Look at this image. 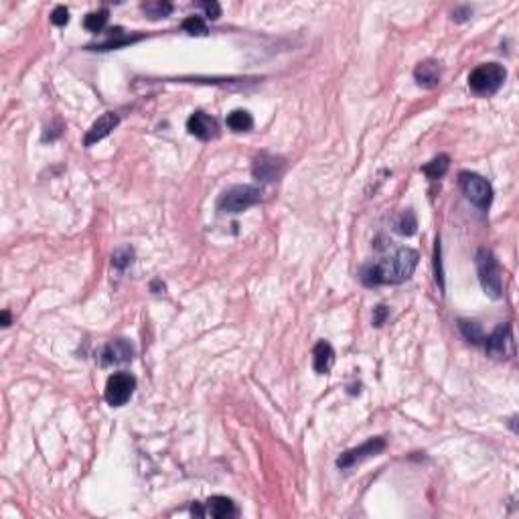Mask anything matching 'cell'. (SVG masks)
I'll return each mask as SVG.
<instances>
[{
  "label": "cell",
  "mask_w": 519,
  "mask_h": 519,
  "mask_svg": "<svg viewBox=\"0 0 519 519\" xmlns=\"http://www.w3.org/2000/svg\"><path fill=\"white\" fill-rule=\"evenodd\" d=\"M418 252L410 248H400L391 256L367 264L359 272V280L367 286H382V284H402L408 278H412L416 266H418Z\"/></svg>",
  "instance_id": "obj_1"
},
{
  "label": "cell",
  "mask_w": 519,
  "mask_h": 519,
  "mask_svg": "<svg viewBox=\"0 0 519 519\" xmlns=\"http://www.w3.org/2000/svg\"><path fill=\"white\" fill-rule=\"evenodd\" d=\"M475 264L485 295L495 299V301L501 299L503 297V280H501V266L495 258V254L491 250H487V248H481L476 252Z\"/></svg>",
  "instance_id": "obj_2"
},
{
  "label": "cell",
  "mask_w": 519,
  "mask_h": 519,
  "mask_svg": "<svg viewBox=\"0 0 519 519\" xmlns=\"http://www.w3.org/2000/svg\"><path fill=\"white\" fill-rule=\"evenodd\" d=\"M262 199V189L256 185H235L221 193L217 207L223 214H242Z\"/></svg>",
  "instance_id": "obj_3"
},
{
  "label": "cell",
  "mask_w": 519,
  "mask_h": 519,
  "mask_svg": "<svg viewBox=\"0 0 519 519\" xmlns=\"http://www.w3.org/2000/svg\"><path fill=\"white\" fill-rule=\"evenodd\" d=\"M507 78V69L499 63H483L475 67L469 76V87L476 95L497 93Z\"/></svg>",
  "instance_id": "obj_4"
},
{
  "label": "cell",
  "mask_w": 519,
  "mask_h": 519,
  "mask_svg": "<svg viewBox=\"0 0 519 519\" xmlns=\"http://www.w3.org/2000/svg\"><path fill=\"white\" fill-rule=\"evenodd\" d=\"M459 187L463 191V195L478 209H489L491 201H493V187L491 183L481 176V174L471 173V171H463L459 173Z\"/></svg>",
  "instance_id": "obj_5"
},
{
  "label": "cell",
  "mask_w": 519,
  "mask_h": 519,
  "mask_svg": "<svg viewBox=\"0 0 519 519\" xmlns=\"http://www.w3.org/2000/svg\"><path fill=\"white\" fill-rule=\"evenodd\" d=\"M134 389H136V378L132 373H126V371H118V373H112L108 378L104 397L112 408H120L132 397Z\"/></svg>",
  "instance_id": "obj_6"
},
{
  "label": "cell",
  "mask_w": 519,
  "mask_h": 519,
  "mask_svg": "<svg viewBox=\"0 0 519 519\" xmlns=\"http://www.w3.org/2000/svg\"><path fill=\"white\" fill-rule=\"evenodd\" d=\"M483 347H485V351H487L491 357H497V359H509V357H514V353H516L514 327H511L509 323L499 325L491 335L485 337Z\"/></svg>",
  "instance_id": "obj_7"
},
{
  "label": "cell",
  "mask_w": 519,
  "mask_h": 519,
  "mask_svg": "<svg viewBox=\"0 0 519 519\" xmlns=\"http://www.w3.org/2000/svg\"><path fill=\"white\" fill-rule=\"evenodd\" d=\"M384 450H386V438H384V436L369 438V440H367V442H363L361 446L351 448V450L343 452V454L337 459V467L345 471V469L355 467L357 463H361V461L369 459V457H378V454H380V452H384Z\"/></svg>",
  "instance_id": "obj_8"
},
{
  "label": "cell",
  "mask_w": 519,
  "mask_h": 519,
  "mask_svg": "<svg viewBox=\"0 0 519 519\" xmlns=\"http://www.w3.org/2000/svg\"><path fill=\"white\" fill-rule=\"evenodd\" d=\"M284 169H286L284 159L276 157V154H270V152H260V154H256L254 163H252V174L258 181H264V183L278 181L284 174Z\"/></svg>",
  "instance_id": "obj_9"
},
{
  "label": "cell",
  "mask_w": 519,
  "mask_h": 519,
  "mask_svg": "<svg viewBox=\"0 0 519 519\" xmlns=\"http://www.w3.org/2000/svg\"><path fill=\"white\" fill-rule=\"evenodd\" d=\"M134 357V347L126 339H114L100 351V365L110 367V365H122L128 363Z\"/></svg>",
  "instance_id": "obj_10"
},
{
  "label": "cell",
  "mask_w": 519,
  "mask_h": 519,
  "mask_svg": "<svg viewBox=\"0 0 519 519\" xmlns=\"http://www.w3.org/2000/svg\"><path fill=\"white\" fill-rule=\"evenodd\" d=\"M187 130H189L191 136L207 142V140H211V138L217 136V122L216 118H211L205 112H195L187 120Z\"/></svg>",
  "instance_id": "obj_11"
},
{
  "label": "cell",
  "mask_w": 519,
  "mask_h": 519,
  "mask_svg": "<svg viewBox=\"0 0 519 519\" xmlns=\"http://www.w3.org/2000/svg\"><path fill=\"white\" fill-rule=\"evenodd\" d=\"M118 122H120V116H118L116 112H106L104 116H100V118L91 124V128L87 130L86 138H84V144H86V146L97 144L100 140H104L112 130L118 126Z\"/></svg>",
  "instance_id": "obj_12"
},
{
  "label": "cell",
  "mask_w": 519,
  "mask_h": 519,
  "mask_svg": "<svg viewBox=\"0 0 519 519\" xmlns=\"http://www.w3.org/2000/svg\"><path fill=\"white\" fill-rule=\"evenodd\" d=\"M414 80L416 84L424 89H434V87L440 86V80H442V67L438 61L434 59H426L422 63L416 65L414 69Z\"/></svg>",
  "instance_id": "obj_13"
},
{
  "label": "cell",
  "mask_w": 519,
  "mask_h": 519,
  "mask_svg": "<svg viewBox=\"0 0 519 519\" xmlns=\"http://www.w3.org/2000/svg\"><path fill=\"white\" fill-rule=\"evenodd\" d=\"M203 507V518H214V519H227L238 516L235 503L229 497L223 495H214L207 499V503H201Z\"/></svg>",
  "instance_id": "obj_14"
},
{
  "label": "cell",
  "mask_w": 519,
  "mask_h": 519,
  "mask_svg": "<svg viewBox=\"0 0 519 519\" xmlns=\"http://www.w3.org/2000/svg\"><path fill=\"white\" fill-rule=\"evenodd\" d=\"M335 365V349L327 341H319L312 349V367L319 376H327Z\"/></svg>",
  "instance_id": "obj_15"
},
{
  "label": "cell",
  "mask_w": 519,
  "mask_h": 519,
  "mask_svg": "<svg viewBox=\"0 0 519 519\" xmlns=\"http://www.w3.org/2000/svg\"><path fill=\"white\" fill-rule=\"evenodd\" d=\"M110 33H112V35H110L104 43L91 45V47H87V49H93V51H112V49H120V47H126V45H132L136 43V41H140V39H144V35H122V29H120V27L112 29Z\"/></svg>",
  "instance_id": "obj_16"
},
{
  "label": "cell",
  "mask_w": 519,
  "mask_h": 519,
  "mask_svg": "<svg viewBox=\"0 0 519 519\" xmlns=\"http://www.w3.org/2000/svg\"><path fill=\"white\" fill-rule=\"evenodd\" d=\"M225 124L233 132H250L254 128V118H252V114L248 110H233V112L227 114Z\"/></svg>",
  "instance_id": "obj_17"
},
{
  "label": "cell",
  "mask_w": 519,
  "mask_h": 519,
  "mask_svg": "<svg viewBox=\"0 0 519 519\" xmlns=\"http://www.w3.org/2000/svg\"><path fill=\"white\" fill-rule=\"evenodd\" d=\"M448 169H450V157L448 154H438L430 163H426L422 167V173L426 174L430 181H440L444 174L448 173Z\"/></svg>",
  "instance_id": "obj_18"
},
{
  "label": "cell",
  "mask_w": 519,
  "mask_h": 519,
  "mask_svg": "<svg viewBox=\"0 0 519 519\" xmlns=\"http://www.w3.org/2000/svg\"><path fill=\"white\" fill-rule=\"evenodd\" d=\"M393 229L400 233V235H414L416 229H418V219H416V214L412 209H406L402 211L395 223H393Z\"/></svg>",
  "instance_id": "obj_19"
},
{
  "label": "cell",
  "mask_w": 519,
  "mask_h": 519,
  "mask_svg": "<svg viewBox=\"0 0 519 519\" xmlns=\"http://www.w3.org/2000/svg\"><path fill=\"white\" fill-rule=\"evenodd\" d=\"M459 329L463 333V337L473 343V345H483L485 341V333L481 329V325H476L473 321H467V319H459Z\"/></svg>",
  "instance_id": "obj_20"
},
{
  "label": "cell",
  "mask_w": 519,
  "mask_h": 519,
  "mask_svg": "<svg viewBox=\"0 0 519 519\" xmlns=\"http://www.w3.org/2000/svg\"><path fill=\"white\" fill-rule=\"evenodd\" d=\"M140 8L150 16V19H165L173 12V4L165 0H154V2H142Z\"/></svg>",
  "instance_id": "obj_21"
},
{
  "label": "cell",
  "mask_w": 519,
  "mask_h": 519,
  "mask_svg": "<svg viewBox=\"0 0 519 519\" xmlns=\"http://www.w3.org/2000/svg\"><path fill=\"white\" fill-rule=\"evenodd\" d=\"M181 27H183V31H185V33H189V35H193V37H205V35L209 33L205 19H203V16H197V14L187 16V19L183 21V25H181Z\"/></svg>",
  "instance_id": "obj_22"
},
{
  "label": "cell",
  "mask_w": 519,
  "mask_h": 519,
  "mask_svg": "<svg viewBox=\"0 0 519 519\" xmlns=\"http://www.w3.org/2000/svg\"><path fill=\"white\" fill-rule=\"evenodd\" d=\"M108 19H110V10L108 8H100V10L87 14L86 19H84V27H86L87 31H91V33H100L106 27Z\"/></svg>",
  "instance_id": "obj_23"
},
{
  "label": "cell",
  "mask_w": 519,
  "mask_h": 519,
  "mask_svg": "<svg viewBox=\"0 0 519 519\" xmlns=\"http://www.w3.org/2000/svg\"><path fill=\"white\" fill-rule=\"evenodd\" d=\"M132 260H134V250L130 246H124V248H118L112 254V266L116 270H124V268H128L130 264H132Z\"/></svg>",
  "instance_id": "obj_24"
},
{
  "label": "cell",
  "mask_w": 519,
  "mask_h": 519,
  "mask_svg": "<svg viewBox=\"0 0 519 519\" xmlns=\"http://www.w3.org/2000/svg\"><path fill=\"white\" fill-rule=\"evenodd\" d=\"M51 23L57 27H65L69 23V10L65 6H55L51 12Z\"/></svg>",
  "instance_id": "obj_25"
},
{
  "label": "cell",
  "mask_w": 519,
  "mask_h": 519,
  "mask_svg": "<svg viewBox=\"0 0 519 519\" xmlns=\"http://www.w3.org/2000/svg\"><path fill=\"white\" fill-rule=\"evenodd\" d=\"M389 316V308L386 304H380L373 308V327H382Z\"/></svg>",
  "instance_id": "obj_26"
},
{
  "label": "cell",
  "mask_w": 519,
  "mask_h": 519,
  "mask_svg": "<svg viewBox=\"0 0 519 519\" xmlns=\"http://www.w3.org/2000/svg\"><path fill=\"white\" fill-rule=\"evenodd\" d=\"M199 6L205 10V16L211 19V21H216V19L221 16V6L217 2H199Z\"/></svg>",
  "instance_id": "obj_27"
},
{
  "label": "cell",
  "mask_w": 519,
  "mask_h": 519,
  "mask_svg": "<svg viewBox=\"0 0 519 519\" xmlns=\"http://www.w3.org/2000/svg\"><path fill=\"white\" fill-rule=\"evenodd\" d=\"M471 14H473V8H471V6H457V8L452 10V21H454V23H465V21L471 19Z\"/></svg>",
  "instance_id": "obj_28"
},
{
  "label": "cell",
  "mask_w": 519,
  "mask_h": 519,
  "mask_svg": "<svg viewBox=\"0 0 519 519\" xmlns=\"http://www.w3.org/2000/svg\"><path fill=\"white\" fill-rule=\"evenodd\" d=\"M434 266H436V280L440 282V288L444 286L442 282V268H440V242L436 240V254H434Z\"/></svg>",
  "instance_id": "obj_29"
},
{
  "label": "cell",
  "mask_w": 519,
  "mask_h": 519,
  "mask_svg": "<svg viewBox=\"0 0 519 519\" xmlns=\"http://www.w3.org/2000/svg\"><path fill=\"white\" fill-rule=\"evenodd\" d=\"M150 288H152V292H157V295H159V290H165V284H163L161 280H154V282L150 284Z\"/></svg>",
  "instance_id": "obj_30"
},
{
  "label": "cell",
  "mask_w": 519,
  "mask_h": 519,
  "mask_svg": "<svg viewBox=\"0 0 519 519\" xmlns=\"http://www.w3.org/2000/svg\"><path fill=\"white\" fill-rule=\"evenodd\" d=\"M8 325H10V312L2 310V327H8Z\"/></svg>",
  "instance_id": "obj_31"
}]
</instances>
